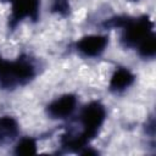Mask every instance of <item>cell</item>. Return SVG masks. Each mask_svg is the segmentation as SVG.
<instances>
[{
  "mask_svg": "<svg viewBox=\"0 0 156 156\" xmlns=\"http://www.w3.org/2000/svg\"><path fill=\"white\" fill-rule=\"evenodd\" d=\"M1 62H2V60H1V57H0V65H1Z\"/></svg>",
  "mask_w": 156,
  "mask_h": 156,
  "instance_id": "obj_12",
  "label": "cell"
},
{
  "mask_svg": "<svg viewBox=\"0 0 156 156\" xmlns=\"http://www.w3.org/2000/svg\"><path fill=\"white\" fill-rule=\"evenodd\" d=\"M119 26L124 27L123 41L128 46L139 45L147 35L152 33V22L146 16L135 20H124Z\"/></svg>",
  "mask_w": 156,
  "mask_h": 156,
  "instance_id": "obj_3",
  "label": "cell"
},
{
  "mask_svg": "<svg viewBox=\"0 0 156 156\" xmlns=\"http://www.w3.org/2000/svg\"><path fill=\"white\" fill-rule=\"evenodd\" d=\"M54 9L57 10L58 12H62L63 10H67V9H68V5H67L65 1H62V0H57V1H56V6H55Z\"/></svg>",
  "mask_w": 156,
  "mask_h": 156,
  "instance_id": "obj_11",
  "label": "cell"
},
{
  "mask_svg": "<svg viewBox=\"0 0 156 156\" xmlns=\"http://www.w3.org/2000/svg\"><path fill=\"white\" fill-rule=\"evenodd\" d=\"M139 52L144 57H152L156 52V41H155V35L151 33L147 35L139 45Z\"/></svg>",
  "mask_w": 156,
  "mask_h": 156,
  "instance_id": "obj_9",
  "label": "cell"
},
{
  "mask_svg": "<svg viewBox=\"0 0 156 156\" xmlns=\"http://www.w3.org/2000/svg\"><path fill=\"white\" fill-rule=\"evenodd\" d=\"M12 4L11 21L13 24L24 17H30L33 20L38 16L39 0H7Z\"/></svg>",
  "mask_w": 156,
  "mask_h": 156,
  "instance_id": "obj_4",
  "label": "cell"
},
{
  "mask_svg": "<svg viewBox=\"0 0 156 156\" xmlns=\"http://www.w3.org/2000/svg\"><path fill=\"white\" fill-rule=\"evenodd\" d=\"M134 82V76L132 74V72L127 68H118L111 80H110V89L113 91H121L124 90L126 88H128L132 83Z\"/></svg>",
  "mask_w": 156,
  "mask_h": 156,
  "instance_id": "obj_7",
  "label": "cell"
},
{
  "mask_svg": "<svg viewBox=\"0 0 156 156\" xmlns=\"http://www.w3.org/2000/svg\"><path fill=\"white\" fill-rule=\"evenodd\" d=\"M107 41V38L104 35H88L82 38L77 43V49L83 55L94 57L100 55L105 50Z\"/></svg>",
  "mask_w": 156,
  "mask_h": 156,
  "instance_id": "obj_5",
  "label": "cell"
},
{
  "mask_svg": "<svg viewBox=\"0 0 156 156\" xmlns=\"http://www.w3.org/2000/svg\"><path fill=\"white\" fill-rule=\"evenodd\" d=\"M35 152H37V144H35V140L32 138L21 139L16 146L17 155H32Z\"/></svg>",
  "mask_w": 156,
  "mask_h": 156,
  "instance_id": "obj_10",
  "label": "cell"
},
{
  "mask_svg": "<svg viewBox=\"0 0 156 156\" xmlns=\"http://www.w3.org/2000/svg\"><path fill=\"white\" fill-rule=\"evenodd\" d=\"M77 105V99L74 95H63L56 100H54L48 106V112L54 118H65L69 116Z\"/></svg>",
  "mask_w": 156,
  "mask_h": 156,
  "instance_id": "obj_6",
  "label": "cell"
},
{
  "mask_svg": "<svg viewBox=\"0 0 156 156\" xmlns=\"http://www.w3.org/2000/svg\"><path fill=\"white\" fill-rule=\"evenodd\" d=\"M17 134V123L10 117L0 118V139L12 138Z\"/></svg>",
  "mask_w": 156,
  "mask_h": 156,
  "instance_id": "obj_8",
  "label": "cell"
},
{
  "mask_svg": "<svg viewBox=\"0 0 156 156\" xmlns=\"http://www.w3.org/2000/svg\"><path fill=\"white\" fill-rule=\"evenodd\" d=\"M34 76V66L28 60L2 61L0 65V87L15 88L30 80Z\"/></svg>",
  "mask_w": 156,
  "mask_h": 156,
  "instance_id": "obj_2",
  "label": "cell"
},
{
  "mask_svg": "<svg viewBox=\"0 0 156 156\" xmlns=\"http://www.w3.org/2000/svg\"><path fill=\"white\" fill-rule=\"evenodd\" d=\"M106 117L105 107L96 101H93L88 104L82 113H80V122L83 126V132L77 138H68L67 140H63L65 146L71 147H83L87 143H89L90 139H93L96 134L99 128L102 126Z\"/></svg>",
  "mask_w": 156,
  "mask_h": 156,
  "instance_id": "obj_1",
  "label": "cell"
}]
</instances>
